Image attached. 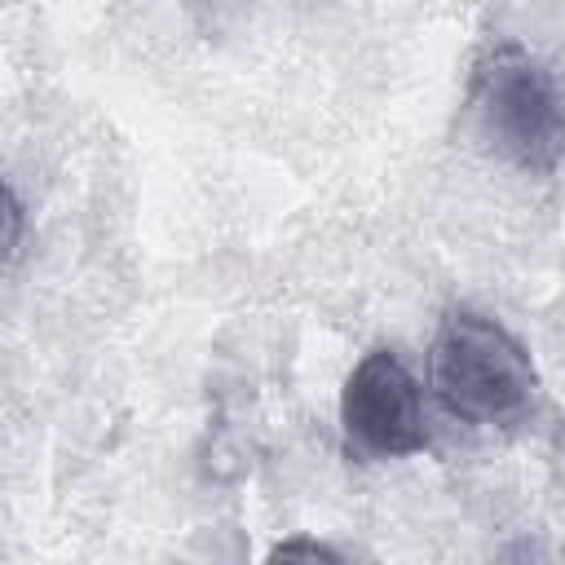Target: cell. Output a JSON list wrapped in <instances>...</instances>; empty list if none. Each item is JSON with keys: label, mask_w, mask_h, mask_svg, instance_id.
Masks as SVG:
<instances>
[{"label": "cell", "mask_w": 565, "mask_h": 565, "mask_svg": "<svg viewBox=\"0 0 565 565\" xmlns=\"http://www.w3.org/2000/svg\"><path fill=\"white\" fill-rule=\"evenodd\" d=\"M428 380L446 415L499 428L530 411L534 402V362L525 344L494 318L472 309H450L433 335Z\"/></svg>", "instance_id": "6da1fadb"}, {"label": "cell", "mask_w": 565, "mask_h": 565, "mask_svg": "<svg viewBox=\"0 0 565 565\" xmlns=\"http://www.w3.org/2000/svg\"><path fill=\"white\" fill-rule=\"evenodd\" d=\"M472 115L481 137L525 172L565 159V79L521 44H494L477 62Z\"/></svg>", "instance_id": "7a4b0ae2"}, {"label": "cell", "mask_w": 565, "mask_h": 565, "mask_svg": "<svg viewBox=\"0 0 565 565\" xmlns=\"http://www.w3.org/2000/svg\"><path fill=\"white\" fill-rule=\"evenodd\" d=\"M340 437L362 463L406 459L428 446L419 384L393 349H371L349 371L340 393Z\"/></svg>", "instance_id": "3957f363"}, {"label": "cell", "mask_w": 565, "mask_h": 565, "mask_svg": "<svg viewBox=\"0 0 565 565\" xmlns=\"http://www.w3.org/2000/svg\"><path fill=\"white\" fill-rule=\"evenodd\" d=\"M269 556H274V561H296V556H305V561H335V552H331L327 543H309V539H287V543H278Z\"/></svg>", "instance_id": "277c9868"}, {"label": "cell", "mask_w": 565, "mask_h": 565, "mask_svg": "<svg viewBox=\"0 0 565 565\" xmlns=\"http://www.w3.org/2000/svg\"><path fill=\"white\" fill-rule=\"evenodd\" d=\"M18 247H22V203H18V194L9 190V194H4V252H9V260L18 256Z\"/></svg>", "instance_id": "5b68a950"}]
</instances>
